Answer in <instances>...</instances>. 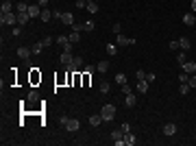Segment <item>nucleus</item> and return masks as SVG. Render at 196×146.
<instances>
[{
  "mask_svg": "<svg viewBox=\"0 0 196 146\" xmlns=\"http://www.w3.org/2000/svg\"><path fill=\"white\" fill-rule=\"evenodd\" d=\"M155 79H157V76H155V74H152V72H148V74H146V81H148V83H152V81H155Z\"/></svg>",
  "mask_w": 196,
  "mask_h": 146,
  "instance_id": "nucleus-42",
  "label": "nucleus"
},
{
  "mask_svg": "<svg viewBox=\"0 0 196 146\" xmlns=\"http://www.w3.org/2000/svg\"><path fill=\"white\" fill-rule=\"evenodd\" d=\"M68 122H70V118H68V116H59V124H61L63 129H65V124H68Z\"/></svg>",
  "mask_w": 196,
  "mask_h": 146,
  "instance_id": "nucleus-35",
  "label": "nucleus"
},
{
  "mask_svg": "<svg viewBox=\"0 0 196 146\" xmlns=\"http://www.w3.org/2000/svg\"><path fill=\"white\" fill-rule=\"evenodd\" d=\"M68 42H70V37H68V35H57V44H61V46H65Z\"/></svg>",
  "mask_w": 196,
  "mask_h": 146,
  "instance_id": "nucleus-30",
  "label": "nucleus"
},
{
  "mask_svg": "<svg viewBox=\"0 0 196 146\" xmlns=\"http://www.w3.org/2000/svg\"><path fill=\"white\" fill-rule=\"evenodd\" d=\"M124 142H126V146H135L137 144V135L129 131V133H124Z\"/></svg>",
  "mask_w": 196,
  "mask_h": 146,
  "instance_id": "nucleus-8",
  "label": "nucleus"
},
{
  "mask_svg": "<svg viewBox=\"0 0 196 146\" xmlns=\"http://www.w3.org/2000/svg\"><path fill=\"white\" fill-rule=\"evenodd\" d=\"M94 29H96V24H94L92 20H90V22H85V31H90V33H92Z\"/></svg>",
  "mask_w": 196,
  "mask_h": 146,
  "instance_id": "nucleus-36",
  "label": "nucleus"
},
{
  "mask_svg": "<svg viewBox=\"0 0 196 146\" xmlns=\"http://www.w3.org/2000/svg\"><path fill=\"white\" fill-rule=\"evenodd\" d=\"M42 42H44V46H46V48H48V46H52V37H44Z\"/></svg>",
  "mask_w": 196,
  "mask_h": 146,
  "instance_id": "nucleus-41",
  "label": "nucleus"
},
{
  "mask_svg": "<svg viewBox=\"0 0 196 146\" xmlns=\"http://www.w3.org/2000/svg\"><path fill=\"white\" fill-rule=\"evenodd\" d=\"M124 102H126V107L131 109V107H135V105H137V98H135V94H133V92H129V94H124Z\"/></svg>",
  "mask_w": 196,
  "mask_h": 146,
  "instance_id": "nucleus-6",
  "label": "nucleus"
},
{
  "mask_svg": "<svg viewBox=\"0 0 196 146\" xmlns=\"http://www.w3.org/2000/svg\"><path fill=\"white\" fill-rule=\"evenodd\" d=\"M68 37H70V42H72V44H79V42H81V33H76V31H72Z\"/></svg>",
  "mask_w": 196,
  "mask_h": 146,
  "instance_id": "nucleus-23",
  "label": "nucleus"
},
{
  "mask_svg": "<svg viewBox=\"0 0 196 146\" xmlns=\"http://www.w3.org/2000/svg\"><path fill=\"white\" fill-rule=\"evenodd\" d=\"M100 94H109V83H100Z\"/></svg>",
  "mask_w": 196,
  "mask_h": 146,
  "instance_id": "nucleus-38",
  "label": "nucleus"
},
{
  "mask_svg": "<svg viewBox=\"0 0 196 146\" xmlns=\"http://www.w3.org/2000/svg\"><path fill=\"white\" fill-rule=\"evenodd\" d=\"M11 11H13V4H11L9 0H4L2 7H0V13H11Z\"/></svg>",
  "mask_w": 196,
  "mask_h": 146,
  "instance_id": "nucleus-20",
  "label": "nucleus"
},
{
  "mask_svg": "<svg viewBox=\"0 0 196 146\" xmlns=\"http://www.w3.org/2000/svg\"><path fill=\"white\" fill-rule=\"evenodd\" d=\"M179 94H181V96H188V94H190V83H181Z\"/></svg>",
  "mask_w": 196,
  "mask_h": 146,
  "instance_id": "nucleus-24",
  "label": "nucleus"
},
{
  "mask_svg": "<svg viewBox=\"0 0 196 146\" xmlns=\"http://www.w3.org/2000/svg\"><path fill=\"white\" fill-rule=\"evenodd\" d=\"M102 122H105V120H102L100 113H98V116H90V124H92V127H100Z\"/></svg>",
  "mask_w": 196,
  "mask_h": 146,
  "instance_id": "nucleus-15",
  "label": "nucleus"
},
{
  "mask_svg": "<svg viewBox=\"0 0 196 146\" xmlns=\"http://www.w3.org/2000/svg\"><path fill=\"white\" fill-rule=\"evenodd\" d=\"M46 48V46H44V42H37V44H33V55H39V52H42V50Z\"/></svg>",
  "mask_w": 196,
  "mask_h": 146,
  "instance_id": "nucleus-22",
  "label": "nucleus"
},
{
  "mask_svg": "<svg viewBox=\"0 0 196 146\" xmlns=\"http://www.w3.org/2000/svg\"><path fill=\"white\" fill-rule=\"evenodd\" d=\"M11 35H20V24H15V26H13V31H11Z\"/></svg>",
  "mask_w": 196,
  "mask_h": 146,
  "instance_id": "nucleus-44",
  "label": "nucleus"
},
{
  "mask_svg": "<svg viewBox=\"0 0 196 146\" xmlns=\"http://www.w3.org/2000/svg\"><path fill=\"white\" fill-rule=\"evenodd\" d=\"M120 129H122L124 133H129V131H131V124H129V122H122V127H120Z\"/></svg>",
  "mask_w": 196,
  "mask_h": 146,
  "instance_id": "nucleus-39",
  "label": "nucleus"
},
{
  "mask_svg": "<svg viewBox=\"0 0 196 146\" xmlns=\"http://www.w3.org/2000/svg\"><path fill=\"white\" fill-rule=\"evenodd\" d=\"M39 20H42V22H50V20H52V11H48V9H42Z\"/></svg>",
  "mask_w": 196,
  "mask_h": 146,
  "instance_id": "nucleus-19",
  "label": "nucleus"
},
{
  "mask_svg": "<svg viewBox=\"0 0 196 146\" xmlns=\"http://www.w3.org/2000/svg\"><path fill=\"white\" fill-rule=\"evenodd\" d=\"M192 11L196 13V0H192Z\"/></svg>",
  "mask_w": 196,
  "mask_h": 146,
  "instance_id": "nucleus-48",
  "label": "nucleus"
},
{
  "mask_svg": "<svg viewBox=\"0 0 196 146\" xmlns=\"http://www.w3.org/2000/svg\"><path fill=\"white\" fill-rule=\"evenodd\" d=\"M76 7H79V9H85V7H87V0H76Z\"/></svg>",
  "mask_w": 196,
  "mask_h": 146,
  "instance_id": "nucleus-40",
  "label": "nucleus"
},
{
  "mask_svg": "<svg viewBox=\"0 0 196 146\" xmlns=\"http://www.w3.org/2000/svg\"><path fill=\"white\" fill-rule=\"evenodd\" d=\"M124 138V131L122 129H116V131H111V140L116 142V140H122Z\"/></svg>",
  "mask_w": 196,
  "mask_h": 146,
  "instance_id": "nucleus-21",
  "label": "nucleus"
},
{
  "mask_svg": "<svg viewBox=\"0 0 196 146\" xmlns=\"http://www.w3.org/2000/svg\"><path fill=\"white\" fill-rule=\"evenodd\" d=\"M28 20H31L28 11H26V13H18V24H20V26H24V24H26Z\"/></svg>",
  "mask_w": 196,
  "mask_h": 146,
  "instance_id": "nucleus-17",
  "label": "nucleus"
},
{
  "mask_svg": "<svg viewBox=\"0 0 196 146\" xmlns=\"http://www.w3.org/2000/svg\"><path fill=\"white\" fill-rule=\"evenodd\" d=\"M37 4H39L42 9H46V4H48V0H37Z\"/></svg>",
  "mask_w": 196,
  "mask_h": 146,
  "instance_id": "nucleus-47",
  "label": "nucleus"
},
{
  "mask_svg": "<svg viewBox=\"0 0 196 146\" xmlns=\"http://www.w3.org/2000/svg\"><path fill=\"white\" fill-rule=\"evenodd\" d=\"M96 70H98V72H102V74H105V72L109 70V61H100V63L96 65Z\"/></svg>",
  "mask_w": 196,
  "mask_h": 146,
  "instance_id": "nucleus-25",
  "label": "nucleus"
},
{
  "mask_svg": "<svg viewBox=\"0 0 196 146\" xmlns=\"http://www.w3.org/2000/svg\"><path fill=\"white\" fill-rule=\"evenodd\" d=\"M122 92H124V94H129V92H133V90L129 87V83H124V85H122Z\"/></svg>",
  "mask_w": 196,
  "mask_h": 146,
  "instance_id": "nucleus-45",
  "label": "nucleus"
},
{
  "mask_svg": "<svg viewBox=\"0 0 196 146\" xmlns=\"http://www.w3.org/2000/svg\"><path fill=\"white\" fill-rule=\"evenodd\" d=\"M28 100H31V102H37V100H39V94H37V92H28Z\"/></svg>",
  "mask_w": 196,
  "mask_h": 146,
  "instance_id": "nucleus-32",
  "label": "nucleus"
},
{
  "mask_svg": "<svg viewBox=\"0 0 196 146\" xmlns=\"http://www.w3.org/2000/svg\"><path fill=\"white\" fill-rule=\"evenodd\" d=\"M168 46H170V50H177V48H179V42H170Z\"/></svg>",
  "mask_w": 196,
  "mask_h": 146,
  "instance_id": "nucleus-46",
  "label": "nucleus"
},
{
  "mask_svg": "<svg viewBox=\"0 0 196 146\" xmlns=\"http://www.w3.org/2000/svg\"><path fill=\"white\" fill-rule=\"evenodd\" d=\"M0 22H2V26L7 24V26H15L18 24V13H2V18H0Z\"/></svg>",
  "mask_w": 196,
  "mask_h": 146,
  "instance_id": "nucleus-2",
  "label": "nucleus"
},
{
  "mask_svg": "<svg viewBox=\"0 0 196 146\" xmlns=\"http://www.w3.org/2000/svg\"><path fill=\"white\" fill-rule=\"evenodd\" d=\"M161 131H163V135H168V138H170V135H174V133H177V124H174V122H168V124H163V129H161Z\"/></svg>",
  "mask_w": 196,
  "mask_h": 146,
  "instance_id": "nucleus-5",
  "label": "nucleus"
},
{
  "mask_svg": "<svg viewBox=\"0 0 196 146\" xmlns=\"http://www.w3.org/2000/svg\"><path fill=\"white\" fill-rule=\"evenodd\" d=\"M96 2H98V0H96Z\"/></svg>",
  "mask_w": 196,
  "mask_h": 146,
  "instance_id": "nucleus-49",
  "label": "nucleus"
},
{
  "mask_svg": "<svg viewBox=\"0 0 196 146\" xmlns=\"http://www.w3.org/2000/svg\"><path fill=\"white\" fill-rule=\"evenodd\" d=\"M61 22H63V24H68V26H72V24H74V15H72L70 11H63V18H61Z\"/></svg>",
  "mask_w": 196,
  "mask_h": 146,
  "instance_id": "nucleus-11",
  "label": "nucleus"
},
{
  "mask_svg": "<svg viewBox=\"0 0 196 146\" xmlns=\"http://www.w3.org/2000/svg\"><path fill=\"white\" fill-rule=\"evenodd\" d=\"M177 61H179V65H183V63L188 61V57H185V52H179V55H177Z\"/></svg>",
  "mask_w": 196,
  "mask_h": 146,
  "instance_id": "nucleus-31",
  "label": "nucleus"
},
{
  "mask_svg": "<svg viewBox=\"0 0 196 146\" xmlns=\"http://www.w3.org/2000/svg\"><path fill=\"white\" fill-rule=\"evenodd\" d=\"M31 55H33V50H31V48H24V46L18 48V57H20V59H28Z\"/></svg>",
  "mask_w": 196,
  "mask_h": 146,
  "instance_id": "nucleus-12",
  "label": "nucleus"
},
{
  "mask_svg": "<svg viewBox=\"0 0 196 146\" xmlns=\"http://www.w3.org/2000/svg\"><path fill=\"white\" fill-rule=\"evenodd\" d=\"M179 81H181V83H188V81H190V74H188V72H181V74H179Z\"/></svg>",
  "mask_w": 196,
  "mask_h": 146,
  "instance_id": "nucleus-34",
  "label": "nucleus"
},
{
  "mask_svg": "<svg viewBox=\"0 0 196 146\" xmlns=\"http://www.w3.org/2000/svg\"><path fill=\"white\" fill-rule=\"evenodd\" d=\"M72 61H74L72 52H63V55H61V63H63V65H70Z\"/></svg>",
  "mask_w": 196,
  "mask_h": 146,
  "instance_id": "nucleus-18",
  "label": "nucleus"
},
{
  "mask_svg": "<svg viewBox=\"0 0 196 146\" xmlns=\"http://www.w3.org/2000/svg\"><path fill=\"white\" fill-rule=\"evenodd\" d=\"M188 83H190V87H196V74H194V76H190V81H188Z\"/></svg>",
  "mask_w": 196,
  "mask_h": 146,
  "instance_id": "nucleus-43",
  "label": "nucleus"
},
{
  "mask_svg": "<svg viewBox=\"0 0 196 146\" xmlns=\"http://www.w3.org/2000/svg\"><path fill=\"white\" fill-rule=\"evenodd\" d=\"M111 31H113L116 35H120V31H122V26H120V22H116V24L111 26Z\"/></svg>",
  "mask_w": 196,
  "mask_h": 146,
  "instance_id": "nucleus-37",
  "label": "nucleus"
},
{
  "mask_svg": "<svg viewBox=\"0 0 196 146\" xmlns=\"http://www.w3.org/2000/svg\"><path fill=\"white\" fill-rule=\"evenodd\" d=\"M72 29H74L76 33H81V31H85V22H74V24H72Z\"/></svg>",
  "mask_w": 196,
  "mask_h": 146,
  "instance_id": "nucleus-29",
  "label": "nucleus"
},
{
  "mask_svg": "<svg viewBox=\"0 0 196 146\" xmlns=\"http://www.w3.org/2000/svg\"><path fill=\"white\" fill-rule=\"evenodd\" d=\"M135 90H137V94H146L148 92V81H137V85H135Z\"/></svg>",
  "mask_w": 196,
  "mask_h": 146,
  "instance_id": "nucleus-10",
  "label": "nucleus"
},
{
  "mask_svg": "<svg viewBox=\"0 0 196 146\" xmlns=\"http://www.w3.org/2000/svg\"><path fill=\"white\" fill-rule=\"evenodd\" d=\"M135 79H137V81H144V79H146V72H144V70H137V72H135Z\"/></svg>",
  "mask_w": 196,
  "mask_h": 146,
  "instance_id": "nucleus-33",
  "label": "nucleus"
},
{
  "mask_svg": "<svg viewBox=\"0 0 196 146\" xmlns=\"http://www.w3.org/2000/svg\"><path fill=\"white\" fill-rule=\"evenodd\" d=\"M85 9L94 15V13H98V2H96V0H87V7H85Z\"/></svg>",
  "mask_w": 196,
  "mask_h": 146,
  "instance_id": "nucleus-16",
  "label": "nucleus"
},
{
  "mask_svg": "<svg viewBox=\"0 0 196 146\" xmlns=\"http://www.w3.org/2000/svg\"><path fill=\"white\" fill-rule=\"evenodd\" d=\"M28 15H31V18H37V15H42V11H39V4H28Z\"/></svg>",
  "mask_w": 196,
  "mask_h": 146,
  "instance_id": "nucleus-13",
  "label": "nucleus"
},
{
  "mask_svg": "<svg viewBox=\"0 0 196 146\" xmlns=\"http://www.w3.org/2000/svg\"><path fill=\"white\" fill-rule=\"evenodd\" d=\"M79 129H81V122H79V120H76V118H74V120H72V118H70V122H68V124H65V131H70V133H76V131H79Z\"/></svg>",
  "mask_w": 196,
  "mask_h": 146,
  "instance_id": "nucleus-4",
  "label": "nucleus"
},
{
  "mask_svg": "<svg viewBox=\"0 0 196 146\" xmlns=\"http://www.w3.org/2000/svg\"><path fill=\"white\" fill-rule=\"evenodd\" d=\"M100 116H102V120H105V122H111V120L116 118V107H113V105H102Z\"/></svg>",
  "mask_w": 196,
  "mask_h": 146,
  "instance_id": "nucleus-1",
  "label": "nucleus"
},
{
  "mask_svg": "<svg viewBox=\"0 0 196 146\" xmlns=\"http://www.w3.org/2000/svg\"><path fill=\"white\" fill-rule=\"evenodd\" d=\"M107 52H109V57L118 55V46H116V44H107Z\"/></svg>",
  "mask_w": 196,
  "mask_h": 146,
  "instance_id": "nucleus-27",
  "label": "nucleus"
},
{
  "mask_svg": "<svg viewBox=\"0 0 196 146\" xmlns=\"http://www.w3.org/2000/svg\"><path fill=\"white\" fill-rule=\"evenodd\" d=\"M183 22H185L188 26H194V22H196V13H194V11H188V13L183 15Z\"/></svg>",
  "mask_w": 196,
  "mask_h": 146,
  "instance_id": "nucleus-7",
  "label": "nucleus"
},
{
  "mask_svg": "<svg viewBox=\"0 0 196 146\" xmlns=\"http://www.w3.org/2000/svg\"><path fill=\"white\" fill-rule=\"evenodd\" d=\"M116 44H118V46H133V44H135V39H133V37L118 35V37H116Z\"/></svg>",
  "mask_w": 196,
  "mask_h": 146,
  "instance_id": "nucleus-3",
  "label": "nucleus"
},
{
  "mask_svg": "<svg viewBox=\"0 0 196 146\" xmlns=\"http://www.w3.org/2000/svg\"><path fill=\"white\" fill-rule=\"evenodd\" d=\"M116 83H118V85H124V83H126V74L118 72V74H116Z\"/></svg>",
  "mask_w": 196,
  "mask_h": 146,
  "instance_id": "nucleus-26",
  "label": "nucleus"
},
{
  "mask_svg": "<svg viewBox=\"0 0 196 146\" xmlns=\"http://www.w3.org/2000/svg\"><path fill=\"white\" fill-rule=\"evenodd\" d=\"M15 9H18V13H26V11H28V4H26V2H18Z\"/></svg>",
  "mask_w": 196,
  "mask_h": 146,
  "instance_id": "nucleus-28",
  "label": "nucleus"
},
{
  "mask_svg": "<svg viewBox=\"0 0 196 146\" xmlns=\"http://www.w3.org/2000/svg\"><path fill=\"white\" fill-rule=\"evenodd\" d=\"M179 48L181 50H190L192 48V42H190L188 37H181V39H179Z\"/></svg>",
  "mask_w": 196,
  "mask_h": 146,
  "instance_id": "nucleus-14",
  "label": "nucleus"
},
{
  "mask_svg": "<svg viewBox=\"0 0 196 146\" xmlns=\"http://www.w3.org/2000/svg\"><path fill=\"white\" fill-rule=\"evenodd\" d=\"M181 68H183V72H188V74H194V72H196V61H185Z\"/></svg>",
  "mask_w": 196,
  "mask_h": 146,
  "instance_id": "nucleus-9",
  "label": "nucleus"
}]
</instances>
